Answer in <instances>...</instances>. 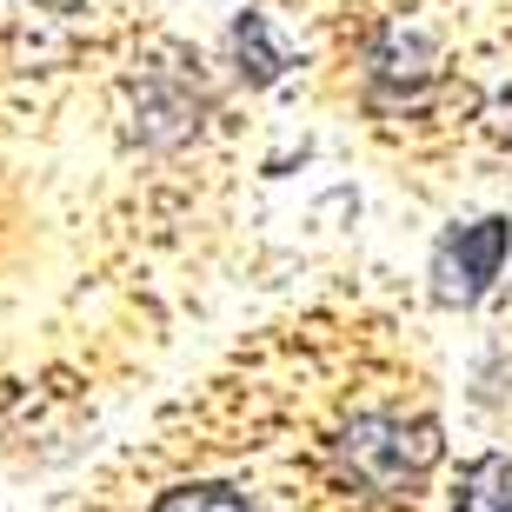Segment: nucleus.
I'll use <instances>...</instances> for the list:
<instances>
[{
  "label": "nucleus",
  "mask_w": 512,
  "mask_h": 512,
  "mask_svg": "<svg viewBox=\"0 0 512 512\" xmlns=\"http://www.w3.org/2000/svg\"><path fill=\"white\" fill-rule=\"evenodd\" d=\"M233 60H240V74H247L253 87H266V80H280V67H286V47L273 40L266 14H240V20H233Z\"/></svg>",
  "instance_id": "39448f33"
},
{
  "label": "nucleus",
  "mask_w": 512,
  "mask_h": 512,
  "mask_svg": "<svg viewBox=\"0 0 512 512\" xmlns=\"http://www.w3.org/2000/svg\"><path fill=\"white\" fill-rule=\"evenodd\" d=\"M453 512H512V453H486L459 473Z\"/></svg>",
  "instance_id": "20e7f679"
},
{
  "label": "nucleus",
  "mask_w": 512,
  "mask_h": 512,
  "mask_svg": "<svg viewBox=\"0 0 512 512\" xmlns=\"http://www.w3.org/2000/svg\"><path fill=\"white\" fill-rule=\"evenodd\" d=\"M153 512H253L247 493H233L220 479H200V486H167L153 499Z\"/></svg>",
  "instance_id": "423d86ee"
},
{
  "label": "nucleus",
  "mask_w": 512,
  "mask_h": 512,
  "mask_svg": "<svg viewBox=\"0 0 512 512\" xmlns=\"http://www.w3.org/2000/svg\"><path fill=\"white\" fill-rule=\"evenodd\" d=\"M433 34L419 27H393V34L373 47V87H426L433 80Z\"/></svg>",
  "instance_id": "7ed1b4c3"
},
{
  "label": "nucleus",
  "mask_w": 512,
  "mask_h": 512,
  "mask_svg": "<svg viewBox=\"0 0 512 512\" xmlns=\"http://www.w3.org/2000/svg\"><path fill=\"white\" fill-rule=\"evenodd\" d=\"M439 459V426L433 419H399V413H360L340 433V479L373 499L413 493Z\"/></svg>",
  "instance_id": "f257e3e1"
},
{
  "label": "nucleus",
  "mask_w": 512,
  "mask_h": 512,
  "mask_svg": "<svg viewBox=\"0 0 512 512\" xmlns=\"http://www.w3.org/2000/svg\"><path fill=\"white\" fill-rule=\"evenodd\" d=\"M506 253H512V220L506 213H486L473 227H453L433 247V300L439 306H479L493 293Z\"/></svg>",
  "instance_id": "f03ea898"
}]
</instances>
